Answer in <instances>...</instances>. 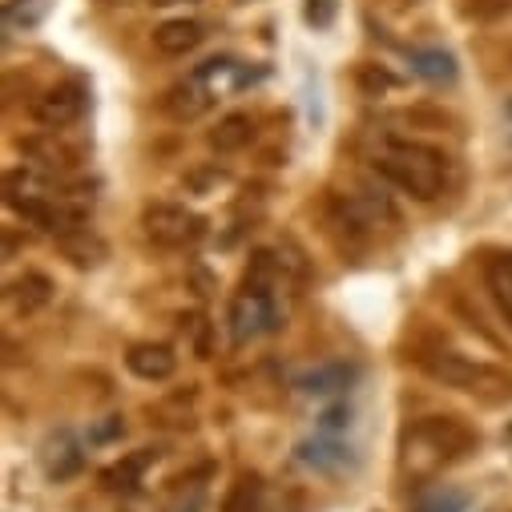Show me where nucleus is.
Segmentation results:
<instances>
[{
  "label": "nucleus",
  "mask_w": 512,
  "mask_h": 512,
  "mask_svg": "<svg viewBox=\"0 0 512 512\" xmlns=\"http://www.w3.org/2000/svg\"><path fill=\"white\" fill-rule=\"evenodd\" d=\"M279 271H283V263L271 250H259L250 259L242 287L230 295V307H226V335L234 347H246V343L283 327V311H279V295H275Z\"/></svg>",
  "instance_id": "f257e3e1"
},
{
  "label": "nucleus",
  "mask_w": 512,
  "mask_h": 512,
  "mask_svg": "<svg viewBox=\"0 0 512 512\" xmlns=\"http://www.w3.org/2000/svg\"><path fill=\"white\" fill-rule=\"evenodd\" d=\"M371 166L383 182L416 202H436L448 186V154L416 138H383Z\"/></svg>",
  "instance_id": "f03ea898"
},
{
  "label": "nucleus",
  "mask_w": 512,
  "mask_h": 512,
  "mask_svg": "<svg viewBox=\"0 0 512 512\" xmlns=\"http://www.w3.org/2000/svg\"><path fill=\"white\" fill-rule=\"evenodd\" d=\"M472 448H476V432L456 416H428L404 432V464L416 476H428L444 464H456Z\"/></svg>",
  "instance_id": "7ed1b4c3"
},
{
  "label": "nucleus",
  "mask_w": 512,
  "mask_h": 512,
  "mask_svg": "<svg viewBox=\"0 0 512 512\" xmlns=\"http://www.w3.org/2000/svg\"><path fill=\"white\" fill-rule=\"evenodd\" d=\"M420 367H424L436 383H444V388H460V392H472V396H484V400L512 396V375H504L500 367L476 363V359H468V355H456V351L420 355Z\"/></svg>",
  "instance_id": "20e7f679"
},
{
  "label": "nucleus",
  "mask_w": 512,
  "mask_h": 512,
  "mask_svg": "<svg viewBox=\"0 0 512 512\" xmlns=\"http://www.w3.org/2000/svg\"><path fill=\"white\" fill-rule=\"evenodd\" d=\"M142 230L162 250H186L206 234V218L178 202H150L142 210Z\"/></svg>",
  "instance_id": "39448f33"
},
{
  "label": "nucleus",
  "mask_w": 512,
  "mask_h": 512,
  "mask_svg": "<svg viewBox=\"0 0 512 512\" xmlns=\"http://www.w3.org/2000/svg\"><path fill=\"white\" fill-rule=\"evenodd\" d=\"M85 85H77V81H65V85H53V89H45L33 105H29V117L41 125V130H69L73 121H81V113H85Z\"/></svg>",
  "instance_id": "423d86ee"
},
{
  "label": "nucleus",
  "mask_w": 512,
  "mask_h": 512,
  "mask_svg": "<svg viewBox=\"0 0 512 512\" xmlns=\"http://www.w3.org/2000/svg\"><path fill=\"white\" fill-rule=\"evenodd\" d=\"M355 379H359V363L327 359V363H315V367L295 375V392L307 400H335V396H347L355 388Z\"/></svg>",
  "instance_id": "0eeeda50"
},
{
  "label": "nucleus",
  "mask_w": 512,
  "mask_h": 512,
  "mask_svg": "<svg viewBox=\"0 0 512 512\" xmlns=\"http://www.w3.org/2000/svg\"><path fill=\"white\" fill-rule=\"evenodd\" d=\"M295 460L307 468V472H319V476H339L355 464L351 448L339 440V436H311V440H299L295 444Z\"/></svg>",
  "instance_id": "6e6552de"
},
{
  "label": "nucleus",
  "mask_w": 512,
  "mask_h": 512,
  "mask_svg": "<svg viewBox=\"0 0 512 512\" xmlns=\"http://www.w3.org/2000/svg\"><path fill=\"white\" fill-rule=\"evenodd\" d=\"M41 464H45V476H49L53 484H65V480L81 476V468H85V448H81V440H77L69 428H61L57 436L45 440Z\"/></svg>",
  "instance_id": "1a4fd4ad"
},
{
  "label": "nucleus",
  "mask_w": 512,
  "mask_h": 512,
  "mask_svg": "<svg viewBox=\"0 0 512 512\" xmlns=\"http://www.w3.org/2000/svg\"><path fill=\"white\" fill-rule=\"evenodd\" d=\"M125 367L130 375L146 379V383H166L174 371H178V355L170 343H134L125 351Z\"/></svg>",
  "instance_id": "9d476101"
},
{
  "label": "nucleus",
  "mask_w": 512,
  "mask_h": 512,
  "mask_svg": "<svg viewBox=\"0 0 512 512\" xmlns=\"http://www.w3.org/2000/svg\"><path fill=\"white\" fill-rule=\"evenodd\" d=\"M53 295H57V287H53V279H49L45 271H25V275H17V279L9 283V303H13L17 315H37V311H45V307L53 303Z\"/></svg>",
  "instance_id": "9b49d317"
},
{
  "label": "nucleus",
  "mask_w": 512,
  "mask_h": 512,
  "mask_svg": "<svg viewBox=\"0 0 512 512\" xmlns=\"http://www.w3.org/2000/svg\"><path fill=\"white\" fill-rule=\"evenodd\" d=\"M158 456H162L158 448H138L130 456H121L117 464H109L101 472V488H109V492H134L142 484V476L150 472V464H158Z\"/></svg>",
  "instance_id": "f8f14e48"
},
{
  "label": "nucleus",
  "mask_w": 512,
  "mask_h": 512,
  "mask_svg": "<svg viewBox=\"0 0 512 512\" xmlns=\"http://www.w3.org/2000/svg\"><path fill=\"white\" fill-rule=\"evenodd\" d=\"M57 242H61V254H65V259H69L73 267H81V271L101 267V263L109 259V246H105V238H101L97 230H89V226L69 230V234H61Z\"/></svg>",
  "instance_id": "ddd939ff"
},
{
  "label": "nucleus",
  "mask_w": 512,
  "mask_h": 512,
  "mask_svg": "<svg viewBox=\"0 0 512 512\" xmlns=\"http://www.w3.org/2000/svg\"><path fill=\"white\" fill-rule=\"evenodd\" d=\"M206 142H210L214 154H238V150H246L254 142V117L250 113H226V117H218V125L206 134Z\"/></svg>",
  "instance_id": "4468645a"
},
{
  "label": "nucleus",
  "mask_w": 512,
  "mask_h": 512,
  "mask_svg": "<svg viewBox=\"0 0 512 512\" xmlns=\"http://www.w3.org/2000/svg\"><path fill=\"white\" fill-rule=\"evenodd\" d=\"M484 283H488V295H492L500 319L512 327V250H500L484 263Z\"/></svg>",
  "instance_id": "2eb2a0df"
},
{
  "label": "nucleus",
  "mask_w": 512,
  "mask_h": 512,
  "mask_svg": "<svg viewBox=\"0 0 512 512\" xmlns=\"http://www.w3.org/2000/svg\"><path fill=\"white\" fill-rule=\"evenodd\" d=\"M202 25L198 21H186V17H178V21H166V25H158L154 29V49L158 53H166V57H186L190 49H198L202 45Z\"/></svg>",
  "instance_id": "dca6fc26"
},
{
  "label": "nucleus",
  "mask_w": 512,
  "mask_h": 512,
  "mask_svg": "<svg viewBox=\"0 0 512 512\" xmlns=\"http://www.w3.org/2000/svg\"><path fill=\"white\" fill-rule=\"evenodd\" d=\"M21 154H29L33 162H41L45 170H69L81 158L73 146H65L57 138V130H45V138H21Z\"/></svg>",
  "instance_id": "f3484780"
},
{
  "label": "nucleus",
  "mask_w": 512,
  "mask_h": 512,
  "mask_svg": "<svg viewBox=\"0 0 512 512\" xmlns=\"http://www.w3.org/2000/svg\"><path fill=\"white\" fill-rule=\"evenodd\" d=\"M210 97H214V93L190 77V81L174 85V89L162 97V105H166L170 117H178V121H194V117H202V113L210 109Z\"/></svg>",
  "instance_id": "a211bd4d"
},
{
  "label": "nucleus",
  "mask_w": 512,
  "mask_h": 512,
  "mask_svg": "<svg viewBox=\"0 0 512 512\" xmlns=\"http://www.w3.org/2000/svg\"><path fill=\"white\" fill-rule=\"evenodd\" d=\"M408 65H412V73L420 77V81H428V85H452L456 81V57L452 53H444V49H412L408 53Z\"/></svg>",
  "instance_id": "6ab92c4d"
},
{
  "label": "nucleus",
  "mask_w": 512,
  "mask_h": 512,
  "mask_svg": "<svg viewBox=\"0 0 512 512\" xmlns=\"http://www.w3.org/2000/svg\"><path fill=\"white\" fill-rule=\"evenodd\" d=\"M263 500H267L263 480L254 476V472H246V476H238V480H234V488L226 492L222 512H263Z\"/></svg>",
  "instance_id": "aec40b11"
},
{
  "label": "nucleus",
  "mask_w": 512,
  "mask_h": 512,
  "mask_svg": "<svg viewBox=\"0 0 512 512\" xmlns=\"http://www.w3.org/2000/svg\"><path fill=\"white\" fill-rule=\"evenodd\" d=\"M178 327H182V335L190 339L194 355H198V359H210V351H214V323H210L206 315H182Z\"/></svg>",
  "instance_id": "412c9836"
},
{
  "label": "nucleus",
  "mask_w": 512,
  "mask_h": 512,
  "mask_svg": "<svg viewBox=\"0 0 512 512\" xmlns=\"http://www.w3.org/2000/svg\"><path fill=\"white\" fill-rule=\"evenodd\" d=\"M416 512H468V492H456V488H436L428 492Z\"/></svg>",
  "instance_id": "4be33fe9"
},
{
  "label": "nucleus",
  "mask_w": 512,
  "mask_h": 512,
  "mask_svg": "<svg viewBox=\"0 0 512 512\" xmlns=\"http://www.w3.org/2000/svg\"><path fill=\"white\" fill-rule=\"evenodd\" d=\"M355 81H359V89H363L367 97H379V93H388V89H396V85H400L388 69H383V65H371V61L355 69Z\"/></svg>",
  "instance_id": "5701e85b"
},
{
  "label": "nucleus",
  "mask_w": 512,
  "mask_h": 512,
  "mask_svg": "<svg viewBox=\"0 0 512 512\" xmlns=\"http://www.w3.org/2000/svg\"><path fill=\"white\" fill-rule=\"evenodd\" d=\"M121 436H125V416H101V420H93V424H89L85 444L105 448V444H117Z\"/></svg>",
  "instance_id": "b1692460"
},
{
  "label": "nucleus",
  "mask_w": 512,
  "mask_h": 512,
  "mask_svg": "<svg viewBox=\"0 0 512 512\" xmlns=\"http://www.w3.org/2000/svg\"><path fill=\"white\" fill-rule=\"evenodd\" d=\"M460 13L468 21H500L512 13V0H460Z\"/></svg>",
  "instance_id": "393cba45"
},
{
  "label": "nucleus",
  "mask_w": 512,
  "mask_h": 512,
  "mask_svg": "<svg viewBox=\"0 0 512 512\" xmlns=\"http://www.w3.org/2000/svg\"><path fill=\"white\" fill-rule=\"evenodd\" d=\"M315 428H319L323 436L347 432V428H351V404H331V408H323L319 420H315Z\"/></svg>",
  "instance_id": "a878e982"
},
{
  "label": "nucleus",
  "mask_w": 512,
  "mask_h": 512,
  "mask_svg": "<svg viewBox=\"0 0 512 512\" xmlns=\"http://www.w3.org/2000/svg\"><path fill=\"white\" fill-rule=\"evenodd\" d=\"M335 0H307V21L315 25V29H327L331 21H335Z\"/></svg>",
  "instance_id": "bb28decb"
},
{
  "label": "nucleus",
  "mask_w": 512,
  "mask_h": 512,
  "mask_svg": "<svg viewBox=\"0 0 512 512\" xmlns=\"http://www.w3.org/2000/svg\"><path fill=\"white\" fill-rule=\"evenodd\" d=\"M218 182H226V170H218V166H206V170H198V174L186 178V186H190L194 194H206V190L218 186Z\"/></svg>",
  "instance_id": "cd10ccee"
},
{
  "label": "nucleus",
  "mask_w": 512,
  "mask_h": 512,
  "mask_svg": "<svg viewBox=\"0 0 512 512\" xmlns=\"http://www.w3.org/2000/svg\"><path fill=\"white\" fill-rule=\"evenodd\" d=\"M202 508H206V488L194 484V488H190V500H182L178 512H202Z\"/></svg>",
  "instance_id": "c85d7f7f"
},
{
  "label": "nucleus",
  "mask_w": 512,
  "mask_h": 512,
  "mask_svg": "<svg viewBox=\"0 0 512 512\" xmlns=\"http://www.w3.org/2000/svg\"><path fill=\"white\" fill-rule=\"evenodd\" d=\"M154 5H182V0H154Z\"/></svg>",
  "instance_id": "c756f323"
},
{
  "label": "nucleus",
  "mask_w": 512,
  "mask_h": 512,
  "mask_svg": "<svg viewBox=\"0 0 512 512\" xmlns=\"http://www.w3.org/2000/svg\"><path fill=\"white\" fill-rule=\"evenodd\" d=\"M392 5H416V0H392Z\"/></svg>",
  "instance_id": "7c9ffc66"
},
{
  "label": "nucleus",
  "mask_w": 512,
  "mask_h": 512,
  "mask_svg": "<svg viewBox=\"0 0 512 512\" xmlns=\"http://www.w3.org/2000/svg\"><path fill=\"white\" fill-rule=\"evenodd\" d=\"M504 436H508V440H512V420H508V428H504Z\"/></svg>",
  "instance_id": "2f4dec72"
}]
</instances>
